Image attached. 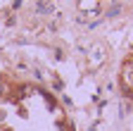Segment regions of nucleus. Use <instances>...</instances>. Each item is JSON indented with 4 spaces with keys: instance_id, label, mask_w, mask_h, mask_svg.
Here are the masks:
<instances>
[{
    "instance_id": "1",
    "label": "nucleus",
    "mask_w": 133,
    "mask_h": 131,
    "mask_svg": "<svg viewBox=\"0 0 133 131\" xmlns=\"http://www.w3.org/2000/svg\"><path fill=\"white\" fill-rule=\"evenodd\" d=\"M124 84H126V86H133V69H131V67L124 69Z\"/></svg>"
},
{
    "instance_id": "2",
    "label": "nucleus",
    "mask_w": 133,
    "mask_h": 131,
    "mask_svg": "<svg viewBox=\"0 0 133 131\" xmlns=\"http://www.w3.org/2000/svg\"><path fill=\"white\" fill-rule=\"evenodd\" d=\"M36 10L48 14V12H52V5H50V3H41V5H36Z\"/></svg>"
}]
</instances>
